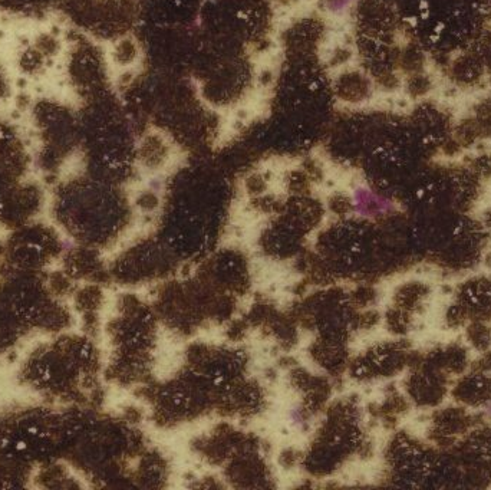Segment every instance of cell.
<instances>
[{"mask_svg": "<svg viewBox=\"0 0 491 490\" xmlns=\"http://www.w3.org/2000/svg\"><path fill=\"white\" fill-rule=\"evenodd\" d=\"M355 0H326L325 9L332 15H342L343 12H346L350 8V5Z\"/></svg>", "mask_w": 491, "mask_h": 490, "instance_id": "obj_1", "label": "cell"}]
</instances>
